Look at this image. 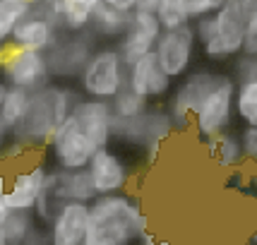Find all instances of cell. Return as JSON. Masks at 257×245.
<instances>
[{"mask_svg":"<svg viewBox=\"0 0 257 245\" xmlns=\"http://www.w3.org/2000/svg\"><path fill=\"white\" fill-rule=\"evenodd\" d=\"M245 27L247 17L240 0H226L214 15L192 22L195 39L202 46V53L207 60H214V63H224L243 53Z\"/></svg>","mask_w":257,"mask_h":245,"instance_id":"3","label":"cell"},{"mask_svg":"<svg viewBox=\"0 0 257 245\" xmlns=\"http://www.w3.org/2000/svg\"><path fill=\"white\" fill-rule=\"evenodd\" d=\"M29 3H32L34 8H36V5H39V3H41V0H29Z\"/></svg>","mask_w":257,"mask_h":245,"instance_id":"41","label":"cell"},{"mask_svg":"<svg viewBox=\"0 0 257 245\" xmlns=\"http://www.w3.org/2000/svg\"><path fill=\"white\" fill-rule=\"evenodd\" d=\"M0 75L8 87L36 91L48 84V63L41 51H27L12 44L0 46Z\"/></svg>","mask_w":257,"mask_h":245,"instance_id":"6","label":"cell"},{"mask_svg":"<svg viewBox=\"0 0 257 245\" xmlns=\"http://www.w3.org/2000/svg\"><path fill=\"white\" fill-rule=\"evenodd\" d=\"M252 178H255V183H257V156L252 159Z\"/></svg>","mask_w":257,"mask_h":245,"instance_id":"38","label":"cell"},{"mask_svg":"<svg viewBox=\"0 0 257 245\" xmlns=\"http://www.w3.org/2000/svg\"><path fill=\"white\" fill-rule=\"evenodd\" d=\"M235 113V82L228 75L219 72V79L207 91L197 111L192 115V128L200 135V140H209L214 135H221L231 128Z\"/></svg>","mask_w":257,"mask_h":245,"instance_id":"4","label":"cell"},{"mask_svg":"<svg viewBox=\"0 0 257 245\" xmlns=\"http://www.w3.org/2000/svg\"><path fill=\"white\" fill-rule=\"evenodd\" d=\"M75 101H77L75 91L58 84H46L41 89L32 91L29 108L20 125L12 130L15 142L20 147H46L56 128L72 113Z\"/></svg>","mask_w":257,"mask_h":245,"instance_id":"2","label":"cell"},{"mask_svg":"<svg viewBox=\"0 0 257 245\" xmlns=\"http://www.w3.org/2000/svg\"><path fill=\"white\" fill-rule=\"evenodd\" d=\"M147 231V214L133 195H96L89 202V226L84 245H133Z\"/></svg>","mask_w":257,"mask_h":245,"instance_id":"1","label":"cell"},{"mask_svg":"<svg viewBox=\"0 0 257 245\" xmlns=\"http://www.w3.org/2000/svg\"><path fill=\"white\" fill-rule=\"evenodd\" d=\"M34 216L32 212H22V209H12V214L5 219L0 226V243L3 245H24L34 243Z\"/></svg>","mask_w":257,"mask_h":245,"instance_id":"21","label":"cell"},{"mask_svg":"<svg viewBox=\"0 0 257 245\" xmlns=\"http://www.w3.org/2000/svg\"><path fill=\"white\" fill-rule=\"evenodd\" d=\"M226 0H188V10H190V20H202L207 15H214L224 5Z\"/></svg>","mask_w":257,"mask_h":245,"instance_id":"28","label":"cell"},{"mask_svg":"<svg viewBox=\"0 0 257 245\" xmlns=\"http://www.w3.org/2000/svg\"><path fill=\"white\" fill-rule=\"evenodd\" d=\"M140 245H171V243L164 240V238H159V235H154L152 231H147V233L140 238Z\"/></svg>","mask_w":257,"mask_h":245,"instance_id":"32","label":"cell"},{"mask_svg":"<svg viewBox=\"0 0 257 245\" xmlns=\"http://www.w3.org/2000/svg\"><path fill=\"white\" fill-rule=\"evenodd\" d=\"M195 48H197L195 29H192V24H188V27H178V29H164L154 51H157L159 63L166 70L168 77L183 79L192 67Z\"/></svg>","mask_w":257,"mask_h":245,"instance_id":"9","label":"cell"},{"mask_svg":"<svg viewBox=\"0 0 257 245\" xmlns=\"http://www.w3.org/2000/svg\"><path fill=\"white\" fill-rule=\"evenodd\" d=\"M235 115L243 125H257V82L235 84Z\"/></svg>","mask_w":257,"mask_h":245,"instance_id":"25","label":"cell"},{"mask_svg":"<svg viewBox=\"0 0 257 245\" xmlns=\"http://www.w3.org/2000/svg\"><path fill=\"white\" fill-rule=\"evenodd\" d=\"M243 53L257 56V17H255V20H247V27H245V46H243Z\"/></svg>","mask_w":257,"mask_h":245,"instance_id":"30","label":"cell"},{"mask_svg":"<svg viewBox=\"0 0 257 245\" xmlns=\"http://www.w3.org/2000/svg\"><path fill=\"white\" fill-rule=\"evenodd\" d=\"M233 82H257V56L240 53L233 65Z\"/></svg>","mask_w":257,"mask_h":245,"instance_id":"27","label":"cell"},{"mask_svg":"<svg viewBox=\"0 0 257 245\" xmlns=\"http://www.w3.org/2000/svg\"><path fill=\"white\" fill-rule=\"evenodd\" d=\"M133 20V12L120 10L111 3L101 0L96 5V10L91 15L89 29L94 36H101V39H120L127 29V24Z\"/></svg>","mask_w":257,"mask_h":245,"instance_id":"18","label":"cell"},{"mask_svg":"<svg viewBox=\"0 0 257 245\" xmlns=\"http://www.w3.org/2000/svg\"><path fill=\"white\" fill-rule=\"evenodd\" d=\"M106 3H111V5L120 8V10H127V12L135 10V0H106Z\"/></svg>","mask_w":257,"mask_h":245,"instance_id":"35","label":"cell"},{"mask_svg":"<svg viewBox=\"0 0 257 245\" xmlns=\"http://www.w3.org/2000/svg\"><path fill=\"white\" fill-rule=\"evenodd\" d=\"M207 145V152L216 161V166L221 168H238L245 156H243V149H240V137L231 130H226L221 135H214L209 140H204Z\"/></svg>","mask_w":257,"mask_h":245,"instance_id":"20","label":"cell"},{"mask_svg":"<svg viewBox=\"0 0 257 245\" xmlns=\"http://www.w3.org/2000/svg\"><path fill=\"white\" fill-rule=\"evenodd\" d=\"M10 214H12V207L8 204V200H5V192H3V195H0V226L5 223V219H8Z\"/></svg>","mask_w":257,"mask_h":245,"instance_id":"34","label":"cell"},{"mask_svg":"<svg viewBox=\"0 0 257 245\" xmlns=\"http://www.w3.org/2000/svg\"><path fill=\"white\" fill-rule=\"evenodd\" d=\"M82 91L89 99L111 101L125 87V65L115 46L94 48L91 58L79 75Z\"/></svg>","mask_w":257,"mask_h":245,"instance_id":"5","label":"cell"},{"mask_svg":"<svg viewBox=\"0 0 257 245\" xmlns=\"http://www.w3.org/2000/svg\"><path fill=\"white\" fill-rule=\"evenodd\" d=\"M56 39H58L56 22H53L41 8H34L24 20L17 22V27H15V32H12V36H10V44L17 46V48L46 53Z\"/></svg>","mask_w":257,"mask_h":245,"instance_id":"16","label":"cell"},{"mask_svg":"<svg viewBox=\"0 0 257 245\" xmlns=\"http://www.w3.org/2000/svg\"><path fill=\"white\" fill-rule=\"evenodd\" d=\"M250 243H252V245H257V228H255V233L250 235Z\"/></svg>","mask_w":257,"mask_h":245,"instance_id":"40","label":"cell"},{"mask_svg":"<svg viewBox=\"0 0 257 245\" xmlns=\"http://www.w3.org/2000/svg\"><path fill=\"white\" fill-rule=\"evenodd\" d=\"M0 245H3V243H0Z\"/></svg>","mask_w":257,"mask_h":245,"instance_id":"43","label":"cell"},{"mask_svg":"<svg viewBox=\"0 0 257 245\" xmlns=\"http://www.w3.org/2000/svg\"><path fill=\"white\" fill-rule=\"evenodd\" d=\"M5 94H8V84L0 79V103H3V99H5Z\"/></svg>","mask_w":257,"mask_h":245,"instance_id":"37","label":"cell"},{"mask_svg":"<svg viewBox=\"0 0 257 245\" xmlns=\"http://www.w3.org/2000/svg\"><path fill=\"white\" fill-rule=\"evenodd\" d=\"M157 17L161 29H178L192 24L190 10H188V0H159Z\"/></svg>","mask_w":257,"mask_h":245,"instance_id":"26","label":"cell"},{"mask_svg":"<svg viewBox=\"0 0 257 245\" xmlns=\"http://www.w3.org/2000/svg\"><path fill=\"white\" fill-rule=\"evenodd\" d=\"M34 5L29 0H0V46L10 44V36L20 20H24Z\"/></svg>","mask_w":257,"mask_h":245,"instance_id":"24","label":"cell"},{"mask_svg":"<svg viewBox=\"0 0 257 245\" xmlns=\"http://www.w3.org/2000/svg\"><path fill=\"white\" fill-rule=\"evenodd\" d=\"M29 99H32V91L20 89V87H8V94L0 103V122L10 135L24 118V113L29 108Z\"/></svg>","mask_w":257,"mask_h":245,"instance_id":"22","label":"cell"},{"mask_svg":"<svg viewBox=\"0 0 257 245\" xmlns=\"http://www.w3.org/2000/svg\"><path fill=\"white\" fill-rule=\"evenodd\" d=\"M243 3V12H245L247 20H255L257 17V0H240Z\"/></svg>","mask_w":257,"mask_h":245,"instance_id":"33","label":"cell"},{"mask_svg":"<svg viewBox=\"0 0 257 245\" xmlns=\"http://www.w3.org/2000/svg\"><path fill=\"white\" fill-rule=\"evenodd\" d=\"M46 176L48 171L44 166H32L27 171H20L15 178H12V185L5 190V200L12 209H22V212H34L36 207V200L44 190Z\"/></svg>","mask_w":257,"mask_h":245,"instance_id":"17","label":"cell"},{"mask_svg":"<svg viewBox=\"0 0 257 245\" xmlns=\"http://www.w3.org/2000/svg\"><path fill=\"white\" fill-rule=\"evenodd\" d=\"M5 192V173H0V195Z\"/></svg>","mask_w":257,"mask_h":245,"instance_id":"39","label":"cell"},{"mask_svg":"<svg viewBox=\"0 0 257 245\" xmlns=\"http://www.w3.org/2000/svg\"><path fill=\"white\" fill-rule=\"evenodd\" d=\"M161 24H159V17L154 12H133V20L127 24L125 34L118 39V53H120V60L123 65H133L135 60H140L142 56L152 53L157 48V41L161 36Z\"/></svg>","mask_w":257,"mask_h":245,"instance_id":"12","label":"cell"},{"mask_svg":"<svg viewBox=\"0 0 257 245\" xmlns=\"http://www.w3.org/2000/svg\"><path fill=\"white\" fill-rule=\"evenodd\" d=\"M157 5L159 0H135V10L137 12H154L157 15Z\"/></svg>","mask_w":257,"mask_h":245,"instance_id":"31","label":"cell"},{"mask_svg":"<svg viewBox=\"0 0 257 245\" xmlns=\"http://www.w3.org/2000/svg\"><path fill=\"white\" fill-rule=\"evenodd\" d=\"M101 0H60L56 24L63 32H87Z\"/></svg>","mask_w":257,"mask_h":245,"instance_id":"19","label":"cell"},{"mask_svg":"<svg viewBox=\"0 0 257 245\" xmlns=\"http://www.w3.org/2000/svg\"><path fill=\"white\" fill-rule=\"evenodd\" d=\"M87 173H89L91 185L96 190V195L125 192L127 180H130V171L125 166V161L115 152H111L108 147L94 152V156H91L89 164H87Z\"/></svg>","mask_w":257,"mask_h":245,"instance_id":"14","label":"cell"},{"mask_svg":"<svg viewBox=\"0 0 257 245\" xmlns=\"http://www.w3.org/2000/svg\"><path fill=\"white\" fill-rule=\"evenodd\" d=\"M125 87L152 103V101L166 99L173 91V79L168 77L166 70L161 67L157 51H152L140 60H135L133 65L125 67Z\"/></svg>","mask_w":257,"mask_h":245,"instance_id":"11","label":"cell"},{"mask_svg":"<svg viewBox=\"0 0 257 245\" xmlns=\"http://www.w3.org/2000/svg\"><path fill=\"white\" fill-rule=\"evenodd\" d=\"M149 108V101L142 99L140 94H135L133 89H123L118 91L111 99V111H113V120H135L140 115H145Z\"/></svg>","mask_w":257,"mask_h":245,"instance_id":"23","label":"cell"},{"mask_svg":"<svg viewBox=\"0 0 257 245\" xmlns=\"http://www.w3.org/2000/svg\"><path fill=\"white\" fill-rule=\"evenodd\" d=\"M77 120L79 130L87 135L91 145L96 149L111 145L113 140V111L111 101L101 99H77L70 113Z\"/></svg>","mask_w":257,"mask_h":245,"instance_id":"13","label":"cell"},{"mask_svg":"<svg viewBox=\"0 0 257 245\" xmlns=\"http://www.w3.org/2000/svg\"><path fill=\"white\" fill-rule=\"evenodd\" d=\"M219 79V72H209V70H195L188 72L185 77L178 82V87L168 94V115L173 120L176 133H185L192 128V115L197 111L202 99L207 96V91L214 87V82Z\"/></svg>","mask_w":257,"mask_h":245,"instance_id":"8","label":"cell"},{"mask_svg":"<svg viewBox=\"0 0 257 245\" xmlns=\"http://www.w3.org/2000/svg\"><path fill=\"white\" fill-rule=\"evenodd\" d=\"M89 226L87 202H65L51 219V245H84Z\"/></svg>","mask_w":257,"mask_h":245,"instance_id":"15","label":"cell"},{"mask_svg":"<svg viewBox=\"0 0 257 245\" xmlns=\"http://www.w3.org/2000/svg\"><path fill=\"white\" fill-rule=\"evenodd\" d=\"M51 152H53V161L58 164V168L63 171H79L87 168L89 159L94 156L96 147L87 140V135L79 130L77 120L72 115H67L65 120L56 128V133L51 137Z\"/></svg>","mask_w":257,"mask_h":245,"instance_id":"10","label":"cell"},{"mask_svg":"<svg viewBox=\"0 0 257 245\" xmlns=\"http://www.w3.org/2000/svg\"><path fill=\"white\" fill-rule=\"evenodd\" d=\"M238 137H240V149L245 161H252L257 156V125H245Z\"/></svg>","mask_w":257,"mask_h":245,"instance_id":"29","label":"cell"},{"mask_svg":"<svg viewBox=\"0 0 257 245\" xmlns=\"http://www.w3.org/2000/svg\"><path fill=\"white\" fill-rule=\"evenodd\" d=\"M91 53H94V34L65 32V36H58L44 53L48 63V75L58 79H79Z\"/></svg>","mask_w":257,"mask_h":245,"instance_id":"7","label":"cell"},{"mask_svg":"<svg viewBox=\"0 0 257 245\" xmlns=\"http://www.w3.org/2000/svg\"><path fill=\"white\" fill-rule=\"evenodd\" d=\"M24 245H41V243H24Z\"/></svg>","mask_w":257,"mask_h":245,"instance_id":"42","label":"cell"},{"mask_svg":"<svg viewBox=\"0 0 257 245\" xmlns=\"http://www.w3.org/2000/svg\"><path fill=\"white\" fill-rule=\"evenodd\" d=\"M8 135H10V133H8V130L3 128V122H0V147L5 145V140H8Z\"/></svg>","mask_w":257,"mask_h":245,"instance_id":"36","label":"cell"}]
</instances>
